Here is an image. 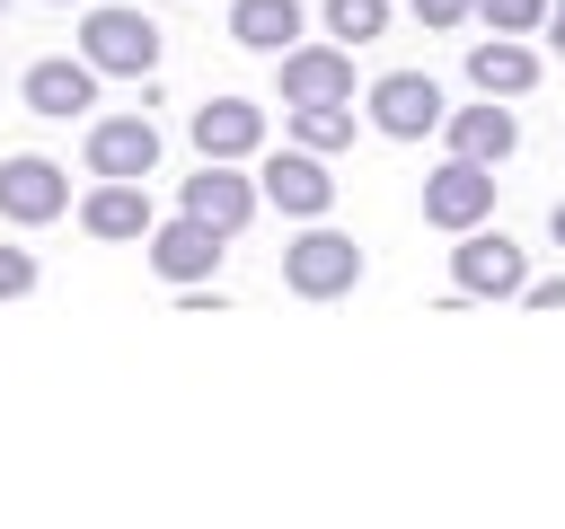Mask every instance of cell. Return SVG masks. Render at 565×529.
Segmentation results:
<instances>
[{"mask_svg": "<svg viewBox=\"0 0 565 529\" xmlns=\"http://www.w3.org/2000/svg\"><path fill=\"white\" fill-rule=\"evenodd\" d=\"M512 141H521V123H512V106H494V97L450 115V159H486V168H503Z\"/></svg>", "mask_w": 565, "mask_h": 529, "instance_id": "16", "label": "cell"}, {"mask_svg": "<svg viewBox=\"0 0 565 529\" xmlns=\"http://www.w3.org/2000/svg\"><path fill=\"white\" fill-rule=\"evenodd\" d=\"M547 9H556V0H477L486 35H539V26H547Z\"/></svg>", "mask_w": 565, "mask_h": 529, "instance_id": "20", "label": "cell"}, {"mask_svg": "<svg viewBox=\"0 0 565 529\" xmlns=\"http://www.w3.org/2000/svg\"><path fill=\"white\" fill-rule=\"evenodd\" d=\"M547 44H556V53H565V0H556V9H547Z\"/></svg>", "mask_w": 565, "mask_h": 529, "instance_id": "24", "label": "cell"}, {"mask_svg": "<svg viewBox=\"0 0 565 529\" xmlns=\"http://www.w3.org/2000/svg\"><path fill=\"white\" fill-rule=\"evenodd\" d=\"M141 247H150V264H159L168 282H203V273L221 264V229H212V220H194V212L159 220V229H150Z\"/></svg>", "mask_w": 565, "mask_h": 529, "instance_id": "14", "label": "cell"}, {"mask_svg": "<svg viewBox=\"0 0 565 529\" xmlns=\"http://www.w3.org/2000/svg\"><path fill=\"white\" fill-rule=\"evenodd\" d=\"M79 229H88V238H150V229H159V212H150L141 176H97V185H88V203H79Z\"/></svg>", "mask_w": 565, "mask_h": 529, "instance_id": "13", "label": "cell"}, {"mask_svg": "<svg viewBox=\"0 0 565 529\" xmlns=\"http://www.w3.org/2000/svg\"><path fill=\"white\" fill-rule=\"evenodd\" d=\"M388 26V0H327V35H344V44H371Z\"/></svg>", "mask_w": 565, "mask_h": 529, "instance_id": "19", "label": "cell"}, {"mask_svg": "<svg viewBox=\"0 0 565 529\" xmlns=\"http://www.w3.org/2000/svg\"><path fill=\"white\" fill-rule=\"evenodd\" d=\"M371 123H380L388 141H424V132L450 123V115H441V88H433L424 71H388V79H371Z\"/></svg>", "mask_w": 565, "mask_h": 529, "instance_id": "6", "label": "cell"}, {"mask_svg": "<svg viewBox=\"0 0 565 529\" xmlns=\"http://www.w3.org/2000/svg\"><path fill=\"white\" fill-rule=\"evenodd\" d=\"M468 79H477L486 97H521V88L539 79V53H530L521 35H477V44H468Z\"/></svg>", "mask_w": 565, "mask_h": 529, "instance_id": "15", "label": "cell"}, {"mask_svg": "<svg viewBox=\"0 0 565 529\" xmlns=\"http://www.w3.org/2000/svg\"><path fill=\"white\" fill-rule=\"evenodd\" d=\"M521 300H530V309H565V273H547V282H521Z\"/></svg>", "mask_w": 565, "mask_h": 529, "instance_id": "23", "label": "cell"}, {"mask_svg": "<svg viewBox=\"0 0 565 529\" xmlns=\"http://www.w3.org/2000/svg\"><path fill=\"white\" fill-rule=\"evenodd\" d=\"M230 35H238L247 53H291L300 0H230Z\"/></svg>", "mask_w": 565, "mask_h": 529, "instance_id": "17", "label": "cell"}, {"mask_svg": "<svg viewBox=\"0 0 565 529\" xmlns=\"http://www.w3.org/2000/svg\"><path fill=\"white\" fill-rule=\"evenodd\" d=\"M486 212H494V168L486 159H450V168L424 176V220L433 229H477Z\"/></svg>", "mask_w": 565, "mask_h": 529, "instance_id": "5", "label": "cell"}, {"mask_svg": "<svg viewBox=\"0 0 565 529\" xmlns=\"http://www.w3.org/2000/svg\"><path fill=\"white\" fill-rule=\"evenodd\" d=\"M353 97V53L344 44H291L282 53V106H327Z\"/></svg>", "mask_w": 565, "mask_h": 529, "instance_id": "10", "label": "cell"}, {"mask_svg": "<svg viewBox=\"0 0 565 529\" xmlns=\"http://www.w3.org/2000/svg\"><path fill=\"white\" fill-rule=\"evenodd\" d=\"M547 229H556V247H565V203H556V212H547Z\"/></svg>", "mask_w": 565, "mask_h": 529, "instance_id": "25", "label": "cell"}, {"mask_svg": "<svg viewBox=\"0 0 565 529\" xmlns=\"http://www.w3.org/2000/svg\"><path fill=\"white\" fill-rule=\"evenodd\" d=\"M291 141H300V150H344V141H353V97L291 106Z\"/></svg>", "mask_w": 565, "mask_h": 529, "instance_id": "18", "label": "cell"}, {"mask_svg": "<svg viewBox=\"0 0 565 529\" xmlns=\"http://www.w3.org/2000/svg\"><path fill=\"white\" fill-rule=\"evenodd\" d=\"M282 282H291L300 300H335V291L362 282V247H353L344 229H300V238L282 247Z\"/></svg>", "mask_w": 565, "mask_h": 529, "instance_id": "2", "label": "cell"}, {"mask_svg": "<svg viewBox=\"0 0 565 529\" xmlns=\"http://www.w3.org/2000/svg\"><path fill=\"white\" fill-rule=\"evenodd\" d=\"M194 150H203V159H256V150H265V106H247V97H203V106H194Z\"/></svg>", "mask_w": 565, "mask_h": 529, "instance_id": "12", "label": "cell"}, {"mask_svg": "<svg viewBox=\"0 0 565 529\" xmlns=\"http://www.w3.org/2000/svg\"><path fill=\"white\" fill-rule=\"evenodd\" d=\"M256 185H265V203H274V212H291V220H318V212L335 203V176L318 168V150H274Z\"/></svg>", "mask_w": 565, "mask_h": 529, "instance_id": "9", "label": "cell"}, {"mask_svg": "<svg viewBox=\"0 0 565 529\" xmlns=\"http://www.w3.org/2000/svg\"><path fill=\"white\" fill-rule=\"evenodd\" d=\"M450 282H459L468 300H521L530 256H521L503 229H459V247H450Z\"/></svg>", "mask_w": 565, "mask_h": 529, "instance_id": "3", "label": "cell"}, {"mask_svg": "<svg viewBox=\"0 0 565 529\" xmlns=\"http://www.w3.org/2000/svg\"><path fill=\"white\" fill-rule=\"evenodd\" d=\"M71 203V176L53 168V159H35V150H18V159H0V220H18V229H35V220H53Z\"/></svg>", "mask_w": 565, "mask_h": 529, "instance_id": "7", "label": "cell"}, {"mask_svg": "<svg viewBox=\"0 0 565 529\" xmlns=\"http://www.w3.org/2000/svg\"><path fill=\"white\" fill-rule=\"evenodd\" d=\"M0 9H9V0H0Z\"/></svg>", "mask_w": 565, "mask_h": 529, "instance_id": "26", "label": "cell"}, {"mask_svg": "<svg viewBox=\"0 0 565 529\" xmlns=\"http://www.w3.org/2000/svg\"><path fill=\"white\" fill-rule=\"evenodd\" d=\"M79 53H88L97 71H115V79H150V71H159V26H150L141 9H88Z\"/></svg>", "mask_w": 565, "mask_h": 529, "instance_id": "1", "label": "cell"}, {"mask_svg": "<svg viewBox=\"0 0 565 529\" xmlns=\"http://www.w3.org/2000/svg\"><path fill=\"white\" fill-rule=\"evenodd\" d=\"M256 203H265V185H256V176H238V159H203V168L185 176V212H194V220H212L221 238H238V229L256 220Z\"/></svg>", "mask_w": 565, "mask_h": 529, "instance_id": "4", "label": "cell"}, {"mask_svg": "<svg viewBox=\"0 0 565 529\" xmlns=\"http://www.w3.org/2000/svg\"><path fill=\"white\" fill-rule=\"evenodd\" d=\"M18 97L35 106V115H88L97 106V62L79 53H53V62H26V79H18Z\"/></svg>", "mask_w": 565, "mask_h": 529, "instance_id": "11", "label": "cell"}, {"mask_svg": "<svg viewBox=\"0 0 565 529\" xmlns=\"http://www.w3.org/2000/svg\"><path fill=\"white\" fill-rule=\"evenodd\" d=\"M159 168V123L150 115H97L88 123V176H150Z\"/></svg>", "mask_w": 565, "mask_h": 529, "instance_id": "8", "label": "cell"}, {"mask_svg": "<svg viewBox=\"0 0 565 529\" xmlns=\"http://www.w3.org/2000/svg\"><path fill=\"white\" fill-rule=\"evenodd\" d=\"M18 291H35V256L26 247H0V300H18Z\"/></svg>", "mask_w": 565, "mask_h": 529, "instance_id": "22", "label": "cell"}, {"mask_svg": "<svg viewBox=\"0 0 565 529\" xmlns=\"http://www.w3.org/2000/svg\"><path fill=\"white\" fill-rule=\"evenodd\" d=\"M415 18H424L433 35H450V26H468V18H477V0H415Z\"/></svg>", "mask_w": 565, "mask_h": 529, "instance_id": "21", "label": "cell"}]
</instances>
